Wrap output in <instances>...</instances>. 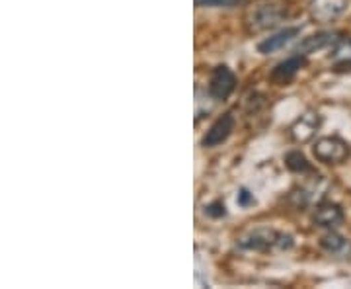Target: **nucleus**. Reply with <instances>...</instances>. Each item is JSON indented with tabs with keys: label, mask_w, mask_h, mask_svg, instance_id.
I'll return each mask as SVG.
<instances>
[{
	"label": "nucleus",
	"mask_w": 351,
	"mask_h": 289,
	"mask_svg": "<svg viewBox=\"0 0 351 289\" xmlns=\"http://www.w3.org/2000/svg\"><path fill=\"white\" fill-rule=\"evenodd\" d=\"M295 240L287 233H281L269 227H256L246 231L239 239V246L242 251L250 252H276L293 248Z\"/></svg>",
	"instance_id": "1"
},
{
	"label": "nucleus",
	"mask_w": 351,
	"mask_h": 289,
	"mask_svg": "<svg viewBox=\"0 0 351 289\" xmlns=\"http://www.w3.org/2000/svg\"><path fill=\"white\" fill-rule=\"evenodd\" d=\"M314 157L324 164H341L350 157V145L339 137H322L314 143Z\"/></svg>",
	"instance_id": "2"
},
{
	"label": "nucleus",
	"mask_w": 351,
	"mask_h": 289,
	"mask_svg": "<svg viewBox=\"0 0 351 289\" xmlns=\"http://www.w3.org/2000/svg\"><path fill=\"white\" fill-rule=\"evenodd\" d=\"M234 89H237V75L225 65L217 67L209 80V94L215 100H226L234 92Z\"/></svg>",
	"instance_id": "3"
},
{
	"label": "nucleus",
	"mask_w": 351,
	"mask_h": 289,
	"mask_svg": "<svg viewBox=\"0 0 351 289\" xmlns=\"http://www.w3.org/2000/svg\"><path fill=\"white\" fill-rule=\"evenodd\" d=\"M232 131H234V117H232V113H225L223 117H219L213 126L209 127V131L201 139V145L205 149L219 147V145H223L226 139L230 137Z\"/></svg>",
	"instance_id": "4"
},
{
	"label": "nucleus",
	"mask_w": 351,
	"mask_h": 289,
	"mask_svg": "<svg viewBox=\"0 0 351 289\" xmlns=\"http://www.w3.org/2000/svg\"><path fill=\"white\" fill-rule=\"evenodd\" d=\"M322 126V117L316 112L302 113L301 117L291 126V137L297 143H306L316 135V131Z\"/></svg>",
	"instance_id": "5"
},
{
	"label": "nucleus",
	"mask_w": 351,
	"mask_h": 289,
	"mask_svg": "<svg viewBox=\"0 0 351 289\" xmlns=\"http://www.w3.org/2000/svg\"><path fill=\"white\" fill-rule=\"evenodd\" d=\"M350 0H313L311 14L318 22H332L348 10Z\"/></svg>",
	"instance_id": "6"
},
{
	"label": "nucleus",
	"mask_w": 351,
	"mask_h": 289,
	"mask_svg": "<svg viewBox=\"0 0 351 289\" xmlns=\"http://www.w3.org/2000/svg\"><path fill=\"white\" fill-rule=\"evenodd\" d=\"M299 34H301V27H285V30H281V32H277L274 36H269V38H265L263 41H260V43H258V51L263 53V55L276 53V51L283 49L287 43H291Z\"/></svg>",
	"instance_id": "7"
},
{
	"label": "nucleus",
	"mask_w": 351,
	"mask_h": 289,
	"mask_svg": "<svg viewBox=\"0 0 351 289\" xmlns=\"http://www.w3.org/2000/svg\"><path fill=\"white\" fill-rule=\"evenodd\" d=\"M304 65H306L304 55L297 53V55H293V57H289V59H285V61H281V63L277 65L276 69L271 71V80L281 82V84L289 82L291 78H295V76L299 75V71H301Z\"/></svg>",
	"instance_id": "8"
},
{
	"label": "nucleus",
	"mask_w": 351,
	"mask_h": 289,
	"mask_svg": "<svg viewBox=\"0 0 351 289\" xmlns=\"http://www.w3.org/2000/svg\"><path fill=\"white\" fill-rule=\"evenodd\" d=\"M343 219H346V215L336 203H322L316 207V213H314V223L318 227H326V229L341 225Z\"/></svg>",
	"instance_id": "9"
},
{
	"label": "nucleus",
	"mask_w": 351,
	"mask_h": 289,
	"mask_svg": "<svg viewBox=\"0 0 351 289\" xmlns=\"http://www.w3.org/2000/svg\"><path fill=\"white\" fill-rule=\"evenodd\" d=\"M320 246L330 254H336V256H348L351 252L350 240L338 235V233H334V231H330L320 239Z\"/></svg>",
	"instance_id": "10"
},
{
	"label": "nucleus",
	"mask_w": 351,
	"mask_h": 289,
	"mask_svg": "<svg viewBox=\"0 0 351 289\" xmlns=\"http://www.w3.org/2000/svg\"><path fill=\"white\" fill-rule=\"evenodd\" d=\"M281 20V12L277 6H260L256 14H252V25L254 30H265V27H271Z\"/></svg>",
	"instance_id": "11"
},
{
	"label": "nucleus",
	"mask_w": 351,
	"mask_h": 289,
	"mask_svg": "<svg viewBox=\"0 0 351 289\" xmlns=\"http://www.w3.org/2000/svg\"><path fill=\"white\" fill-rule=\"evenodd\" d=\"M334 41H336V34H326V32H322V34H316V36H311V38L304 39L301 45L297 47V53L308 55V53H314V51L324 49L328 45H332Z\"/></svg>",
	"instance_id": "12"
},
{
	"label": "nucleus",
	"mask_w": 351,
	"mask_h": 289,
	"mask_svg": "<svg viewBox=\"0 0 351 289\" xmlns=\"http://www.w3.org/2000/svg\"><path fill=\"white\" fill-rule=\"evenodd\" d=\"M285 164H287L289 170L297 172V174H306V172H313V166L306 161V157L301 151H291L285 157Z\"/></svg>",
	"instance_id": "13"
},
{
	"label": "nucleus",
	"mask_w": 351,
	"mask_h": 289,
	"mask_svg": "<svg viewBox=\"0 0 351 289\" xmlns=\"http://www.w3.org/2000/svg\"><path fill=\"white\" fill-rule=\"evenodd\" d=\"M332 59H334V67L338 71H351V39L343 41L339 47L334 49Z\"/></svg>",
	"instance_id": "14"
},
{
	"label": "nucleus",
	"mask_w": 351,
	"mask_h": 289,
	"mask_svg": "<svg viewBox=\"0 0 351 289\" xmlns=\"http://www.w3.org/2000/svg\"><path fill=\"white\" fill-rule=\"evenodd\" d=\"M239 0H195V4L201 8H221V6H234Z\"/></svg>",
	"instance_id": "15"
},
{
	"label": "nucleus",
	"mask_w": 351,
	"mask_h": 289,
	"mask_svg": "<svg viewBox=\"0 0 351 289\" xmlns=\"http://www.w3.org/2000/svg\"><path fill=\"white\" fill-rule=\"evenodd\" d=\"M205 213L209 215V217H223L225 215V203L223 201H215V203L205 207Z\"/></svg>",
	"instance_id": "16"
},
{
	"label": "nucleus",
	"mask_w": 351,
	"mask_h": 289,
	"mask_svg": "<svg viewBox=\"0 0 351 289\" xmlns=\"http://www.w3.org/2000/svg\"><path fill=\"white\" fill-rule=\"evenodd\" d=\"M250 203H254V196H252L248 189H240L239 205H242V207H246V205H250Z\"/></svg>",
	"instance_id": "17"
}]
</instances>
